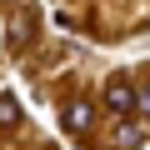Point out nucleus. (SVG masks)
I'll return each instance as SVG.
<instances>
[{
  "instance_id": "3",
  "label": "nucleus",
  "mask_w": 150,
  "mask_h": 150,
  "mask_svg": "<svg viewBox=\"0 0 150 150\" xmlns=\"http://www.w3.org/2000/svg\"><path fill=\"white\" fill-rule=\"evenodd\" d=\"M35 20H40L35 10H20V15H15V25H10V50H25V45H30V35H35Z\"/></svg>"
},
{
  "instance_id": "4",
  "label": "nucleus",
  "mask_w": 150,
  "mask_h": 150,
  "mask_svg": "<svg viewBox=\"0 0 150 150\" xmlns=\"http://www.w3.org/2000/svg\"><path fill=\"white\" fill-rule=\"evenodd\" d=\"M0 120H5V125H15V120H20V105H15L10 95H0Z\"/></svg>"
},
{
  "instance_id": "2",
  "label": "nucleus",
  "mask_w": 150,
  "mask_h": 150,
  "mask_svg": "<svg viewBox=\"0 0 150 150\" xmlns=\"http://www.w3.org/2000/svg\"><path fill=\"white\" fill-rule=\"evenodd\" d=\"M90 120H95V105H90V100H70V105H65V130H70V135H85Z\"/></svg>"
},
{
  "instance_id": "5",
  "label": "nucleus",
  "mask_w": 150,
  "mask_h": 150,
  "mask_svg": "<svg viewBox=\"0 0 150 150\" xmlns=\"http://www.w3.org/2000/svg\"><path fill=\"white\" fill-rule=\"evenodd\" d=\"M135 110H140V115H150V90H135Z\"/></svg>"
},
{
  "instance_id": "1",
  "label": "nucleus",
  "mask_w": 150,
  "mask_h": 150,
  "mask_svg": "<svg viewBox=\"0 0 150 150\" xmlns=\"http://www.w3.org/2000/svg\"><path fill=\"white\" fill-rule=\"evenodd\" d=\"M105 110H110V115H130V110H135V85L110 80V90H105Z\"/></svg>"
}]
</instances>
